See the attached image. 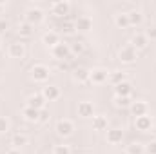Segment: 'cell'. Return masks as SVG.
<instances>
[{"label": "cell", "mask_w": 156, "mask_h": 154, "mask_svg": "<svg viewBox=\"0 0 156 154\" xmlns=\"http://www.w3.org/2000/svg\"><path fill=\"white\" fill-rule=\"evenodd\" d=\"M78 116H82V118H93L94 116V105L91 102H80L78 103Z\"/></svg>", "instance_id": "9a60e30c"}, {"label": "cell", "mask_w": 156, "mask_h": 154, "mask_svg": "<svg viewBox=\"0 0 156 154\" xmlns=\"http://www.w3.org/2000/svg\"><path fill=\"white\" fill-rule=\"evenodd\" d=\"M27 107L37 109V111L45 109V100H44V96H42V94H31V96L27 98Z\"/></svg>", "instance_id": "5bb4252c"}, {"label": "cell", "mask_w": 156, "mask_h": 154, "mask_svg": "<svg viewBox=\"0 0 156 154\" xmlns=\"http://www.w3.org/2000/svg\"><path fill=\"white\" fill-rule=\"evenodd\" d=\"M73 131H75V123H73L71 120H60V121L56 123V134L62 136V138L71 136Z\"/></svg>", "instance_id": "5b68a950"}, {"label": "cell", "mask_w": 156, "mask_h": 154, "mask_svg": "<svg viewBox=\"0 0 156 154\" xmlns=\"http://www.w3.org/2000/svg\"><path fill=\"white\" fill-rule=\"evenodd\" d=\"M113 103H115V107H120V109H125V107H131V98H122V96H115V100H113Z\"/></svg>", "instance_id": "f1b7e54d"}, {"label": "cell", "mask_w": 156, "mask_h": 154, "mask_svg": "<svg viewBox=\"0 0 156 154\" xmlns=\"http://www.w3.org/2000/svg\"><path fill=\"white\" fill-rule=\"evenodd\" d=\"M136 58H138V51H136L131 44L120 47V51H118V60H120L122 64H134Z\"/></svg>", "instance_id": "6da1fadb"}, {"label": "cell", "mask_w": 156, "mask_h": 154, "mask_svg": "<svg viewBox=\"0 0 156 154\" xmlns=\"http://www.w3.org/2000/svg\"><path fill=\"white\" fill-rule=\"evenodd\" d=\"M38 114L40 111H37V109H31V107H24V111H22V116H24V120L26 121H38Z\"/></svg>", "instance_id": "7402d4cb"}, {"label": "cell", "mask_w": 156, "mask_h": 154, "mask_svg": "<svg viewBox=\"0 0 156 154\" xmlns=\"http://www.w3.org/2000/svg\"><path fill=\"white\" fill-rule=\"evenodd\" d=\"M107 78H109V71H105V69L98 67V69H93V71H91V75H89V82H93V83L100 85V83H105V82H107Z\"/></svg>", "instance_id": "52a82bcc"}, {"label": "cell", "mask_w": 156, "mask_h": 154, "mask_svg": "<svg viewBox=\"0 0 156 154\" xmlns=\"http://www.w3.org/2000/svg\"><path fill=\"white\" fill-rule=\"evenodd\" d=\"M42 20H44V11H42V9H38V7H29V9L26 11V22L31 24L33 27H35L37 24H40Z\"/></svg>", "instance_id": "8992f818"}, {"label": "cell", "mask_w": 156, "mask_h": 154, "mask_svg": "<svg viewBox=\"0 0 156 154\" xmlns=\"http://www.w3.org/2000/svg\"><path fill=\"white\" fill-rule=\"evenodd\" d=\"M145 152L147 154H156V140L145 145Z\"/></svg>", "instance_id": "e575fe53"}, {"label": "cell", "mask_w": 156, "mask_h": 154, "mask_svg": "<svg viewBox=\"0 0 156 154\" xmlns=\"http://www.w3.org/2000/svg\"><path fill=\"white\" fill-rule=\"evenodd\" d=\"M42 42H44L47 47H55V45L60 44V35H58L56 31H47V33H44Z\"/></svg>", "instance_id": "2e32d148"}, {"label": "cell", "mask_w": 156, "mask_h": 154, "mask_svg": "<svg viewBox=\"0 0 156 154\" xmlns=\"http://www.w3.org/2000/svg\"><path fill=\"white\" fill-rule=\"evenodd\" d=\"M49 67L47 65H44V64H37V65H33L31 67V80L33 82H47L49 80Z\"/></svg>", "instance_id": "3957f363"}, {"label": "cell", "mask_w": 156, "mask_h": 154, "mask_svg": "<svg viewBox=\"0 0 156 154\" xmlns=\"http://www.w3.org/2000/svg\"><path fill=\"white\" fill-rule=\"evenodd\" d=\"M127 16H129V24L131 26H142V22H144V15L140 11H136V9L127 13Z\"/></svg>", "instance_id": "d4e9b609"}, {"label": "cell", "mask_w": 156, "mask_h": 154, "mask_svg": "<svg viewBox=\"0 0 156 154\" xmlns=\"http://www.w3.org/2000/svg\"><path fill=\"white\" fill-rule=\"evenodd\" d=\"M51 54H53L58 62H67V60H71V49H69V44L60 42L58 45L51 47Z\"/></svg>", "instance_id": "7a4b0ae2"}, {"label": "cell", "mask_w": 156, "mask_h": 154, "mask_svg": "<svg viewBox=\"0 0 156 154\" xmlns=\"http://www.w3.org/2000/svg\"><path fill=\"white\" fill-rule=\"evenodd\" d=\"M11 143L15 145V149L22 147V145H27V136H26V134H22V132H16V134L11 138Z\"/></svg>", "instance_id": "484cf974"}, {"label": "cell", "mask_w": 156, "mask_h": 154, "mask_svg": "<svg viewBox=\"0 0 156 154\" xmlns=\"http://www.w3.org/2000/svg\"><path fill=\"white\" fill-rule=\"evenodd\" d=\"M134 127L138 129V131H142V132H147V131H151V127H153V120H151V116H138L136 120H134Z\"/></svg>", "instance_id": "7c38bea8"}, {"label": "cell", "mask_w": 156, "mask_h": 154, "mask_svg": "<svg viewBox=\"0 0 156 154\" xmlns=\"http://www.w3.org/2000/svg\"><path fill=\"white\" fill-rule=\"evenodd\" d=\"M145 37H147V40H154L156 42V26H149L147 29H145V33H144Z\"/></svg>", "instance_id": "1f68e13d"}, {"label": "cell", "mask_w": 156, "mask_h": 154, "mask_svg": "<svg viewBox=\"0 0 156 154\" xmlns=\"http://www.w3.org/2000/svg\"><path fill=\"white\" fill-rule=\"evenodd\" d=\"M42 96H44V100L45 102H55V100H58L60 98V89L56 87V85H45L44 89H42V93H40Z\"/></svg>", "instance_id": "9c48e42d"}, {"label": "cell", "mask_w": 156, "mask_h": 154, "mask_svg": "<svg viewBox=\"0 0 156 154\" xmlns=\"http://www.w3.org/2000/svg\"><path fill=\"white\" fill-rule=\"evenodd\" d=\"M38 121H42V123H45V121H49V111L47 109H42L38 114Z\"/></svg>", "instance_id": "836d02e7"}, {"label": "cell", "mask_w": 156, "mask_h": 154, "mask_svg": "<svg viewBox=\"0 0 156 154\" xmlns=\"http://www.w3.org/2000/svg\"><path fill=\"white\" fill-rule=\"evenodd\" d=\"M93 129L94 131H105L107 129V118L105 116H93Z\"/></svg>", "instance_id": "cb8c5ba5"}, {"label": "cell", "mask_w": 156, "mask_h": 154, "mask_svg": "<svg viewBox=\"0 0 156 154\" xmlns=\"http://www.w3.org/2000/svg\"><path fill=\"white\" fill-rule=\"evenodd\" d=\"M53 154H71V147L69 145H55Z\"/></svg>", "instance_id": "4dcf8cb0"}, {"label": "cell", "mask_w": 156, "mask_h": 154, "mask_svg": "<svg viewBox=\"0 0 156 154\" xmlns=\"http://www.w3.org/2000/svg\"><path fill=\"white\" fill-rule=\"evenodd\" d=\"M89 75H91V71H87L85 67H76V69H73V80H75L76 83L87 82V80H89Z\"/></svg>", "instance_id": "ffe728a7"}, {"label": "cell", "mask_w": 156, "mask_h": 154, "mask_svg": "<svg viewBox=\"0 0 156 154\" xmlns=\"http://www.w3.org/2000/svg\"><path fill=\"white\" fill-rule=\"evenodd\" d=\"M69 49H71V54H82L83 53V49H85V45H83V42H73V44H69Z\"/></svg>", "instance_id": "f546056e"}, {"label": "cell", "mask_w": 156, "mask_h": 154, "mask_svg": "<svg viewBox=\"0 0 156 154\" xmlns=\"http://www.w3.org/2000/svg\"><path fill=\"white\" fill-rule=\"evenodd\" d=\"M127 154H145V147H144L142 143L134 142V143H131V145L127 147Z\"/></svg>", "instance_id": "83f0119b"}, {"label": "cell", "mask_w": 156, "mask_h": 154, "mask_svg": "<svg viewBox=\"0 0 156 154\" xmlns=\"http://www.w3.org/2000/svg\"><path fill=\"white\" fill-rule=\"evenodd\" d=\"M107 82H109V83H113V85L116 87L118 83L125 82V73H123V71H113V73H109Z\"/></svg>", "instance_id": "603a6c76"}, {"label": "cell", "mask_w": 156, "mask_h": 154, "mask_svg": "<svg viewBox=\"0 0 156 154\" xmlns=\"http://www.w3.org/2000/svg\"><path fill=\"white\" fill-rule=\"evenodd\" d=\"M7 29H9V22L2 18V20H0V37H2V35H4V33L7 31Z\"/></svg>", "instance_id": "d590c367"}, {"label": "cell", "mask_w": 156, "mask_h": 154, "mask_svg": "<svg viewBox=\"0 0 156 154\" xmlns=\"http://www.w3.org/2000/svg\"><path fill=\"white\" fill-rule=\"evenodd\" d=\"M16 33H18L20 37H24V38H29V37H33V33H35V27L24 20V22H20V24L16 26Z\"/></svg>", "instance_id": "d6986e66"}, {"label": "cell", "mask_w": 156, "mask_h": 154, "mask_svg": "<svg viewBox=\"0 0 156 154\" xmlns=\"http://www.w3.org/2000/svg\"><path fill=\"white\" fill-rule=\"evenodd\" d=\"M123 140V131L122 129H109L107 131V142L111 145H118Z\"/></svg>", "instance_id": "ac0fdd59"}, {"label": "cell", "mask_w": 156, "mask_h": 154, "mask_svg": "<svg viewBox=\"0 0 156 154\" xmlns=\"http://www.w3.org/2000/svg\"><path fill=\"white\" fill-rule=\"evenodd\" d=\"M7 131H9V120L4 118V116H0V134H4Z\"/></svg>", "instance_id": "d6a6232c"}, {"label": "cell", "mask_w": 156, "mask_h": 154, "mask_svg": "<svg viewBox=\"0 0 156 154\" xmlns=\"http://www.w3.org/2000/svg\"><path fill=\"white\" fill-rule=\"evenodd\" d=\"M0 45H2V37H0Z\"/></svg>", "instance_id": "f35d334b"}, {"label": "cell", "mask_w": 156, "mask_h": 154, "mask_svg": "<svg viewBox=\"0 0 156 154\" xmlns=\"http://www.w3.org/2000/svg\"><path fill=\"white\" fill-rule=\"evenodd\" d=\"M147 44H149V40H147V37H145L144 33H136V35L133 37V40H131V45H133L136 51L145 49V47H147Z\"/></svg>", "instance_id": "e0dca14e"}, {"label": "cell", "mask_w": 156, "mask_h": 154, "mask_svg": "<svg viewBox=\"0 0 156 154\" xmlns=\"http://www.w3.org/2000/svg\"><path fill=\"white\" fill-rule=\"evenodd\" d=\"M60 31L64 33V35H73L76 29H75V22H69V20H64L62 24H60Z\"/></svg>", "instance_id": "4316f807"}, {"label": "cell", "mask_w": 156, "mask_h": 154, "mask_svg": "<svg viewBox=\"0 0 156 154\" xmlns=\"http://www.w3.org/2000/svg\"><path fill=\"white\" fill-rule=\"evenodd\" d=\"M115 94L116 96H122V98H131V94H133V83L131 82H122V83H118L116 87H115Z\"/></svg>", "instance_id": "30bf717a"}, {"label": "cell", "mask_w": 156, "mask_h": 154, "mask_svg": "<svg viewBox=\"0 0 156 154\" xmlns=\"http://www.w3.org/2000/svg\"><path fill=\"white\" fill-rule=\"evenodd\" d=\"M129 109H131V113H133L134 118H138V116H145L147 113H149V105H147L145 102H133Z\"/></svg>", "instance_id": "4fadbf2b"}, {"label": "cell", "mask_w": 156, "mask_h": 154, "mask_svg": "<svg viewBox=\"0 0 156 154\" xmlns=\"http://www.w3.org/2000/svg\"><path fill=\"white\" fill-rule=\"evenodd\" d=\"M58 69H67V62H60L58 64Z\"/></svg>", "instance_id": "74e56055"}, {"label": "cell", "mask_w": 156, "mask_h": 154, "mask_svg": "<svg viewBox=\"0 0 156 154\" xmlns=\"http://www.w3.org/2000/svg\"><path fill=\"white\" fill-rule=\"evenodd\" d=\"M5 154H20V151L13 147V149H9V151H7V152H5Z\"/></svg>", "instance_id": "8d00e7d4"}, {"label": "cell", "mask_w": 156, "mask_h": 154, "mask_svg": "<svg viewBox=\"0 0 156 154\" xmlns=\"http://www.w3.org/2000/svg\"><path fill=\"white\" fill-rule=\"evenodd\" d=\"M69 11H71V4L66 2V0H60V2L51 4V13H53L55 16H58V18H66V20H67Z\"/></svg>", "instance_id": "277c9868"}, {"label": "cell", "mask_w": 156, "mask_h": 154, "mask_svg": "<svg viewBox=\"0 0 156 154\" xmlns=\"http://www.w3.org/2000/svg\"><path fill=\"white\" fill-rule=\"evenodd\" d=\"M115 26L120 27V29H127V27H131L127 13H118L116 16H115Z\"/></svg>", "instance_id": "44dd1931"}, {"label": "cell", "mask_w": 156, "mask_h": 154, "mask_svg": "<svg viewBox=\"0 0 156 154\" xmlns=\"http://www.w3.org/2000/svg\"><path fill=\"white\" fill-rule=\"evenodd\" d=\"M7 54L11 58H24L26 56V45L22 42H13L7 47Z\"/></svg>", "instance_id": "ba28073f"}, {"label": "cell", "mask_w": 156, "mask_h": 154, "mask_svg": "<svg viewBox=\"0 0 156 154\" xmlns=\"http://www.w3.org/2000/svg\"><path fill=\"white\" fill-rule=\"evenodd\" d=\"M75 29L80 31V33H87L93 29V20L89 16H78L75 20Z\"/></svg>", "instance_id": "8fae6325"}]
</instances>
